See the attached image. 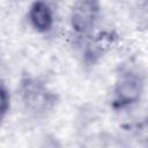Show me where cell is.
<instances>
[{
	"label": "cell",
	"instance_id": "obj_1",
	"mask_svg": "<svg viewBox=\"0 0 148 148\" xmlns=\"http://www.w3.org/2000/svg\"><path fill=\"white\" fill-rule=\"evenodd\" d=\"M98 9V2L92 0H82L75 2L71 15L73 29L81 35L88 34L95 25Z\"/></svg>",
	"mask_w": 148,
	"mask_h": 148
},
{
	"label": "cell",
	"instance_id": "obj_2",
	"mask_svg": "<svg viewBox=\"0 0 148 148\" xmlns=\"http://www.w3.org/2000/svg\"><path fill=\"white\" fill-rule=\"evenodd\" d=\"M142 81L135 73L127 72L120 75L114 89V105L121 108L139 99Z\"/></svg>",
	"mask_w": 148,
	"mask_h": 148
},
{
	"label": "cell",
	"instance_id": "obj_5",
	"mask_svg": "<svg viewBox=\"0 0 148 148\" xmlns=\"http://www.w3.org/2000/svg\"><path fill=\"white\" fill-rule=\"evenodd\" d=\"M9 108V94L3 84L0 83V123L3 120Z\"/></svg>",
	"mask_w": 148,
	"mask_h": 148
},
{
	"label": "cell",
	"instance_id": "obj_3",
	"mask_svg": "<svg viewBox=\"0 0 148 148\" xmlns=\"http://www.w3.org/2000/svg\"><path fill=\"white\" fill-rule=\"evenodd\" d=\"M23 95L25 103L35 111L45 110L49 108V104L53 102L51 99V94H49L43 87L32 81H27V83H24Z\"/></svg>",
	"mask_w": 148,
	"mask_h": 148
},
{
	"label": "cell",
	"instance_id": "obj_4",
	"mask_svg": "<svg viewBox=\"0 0 148 148\" xmlns=\"http://www.w3.org/2000/svg\"><path fill=\"white\" fill-rule=\"evenodd\" d=\"M29 17L31 21V24L37 31L44 32L47 31L53 22L52 13L50 7L45 2H34L30 7Z\"/></svg>",
	"mask_w": 148,
	"mask_h": 148
}]
</instances>
